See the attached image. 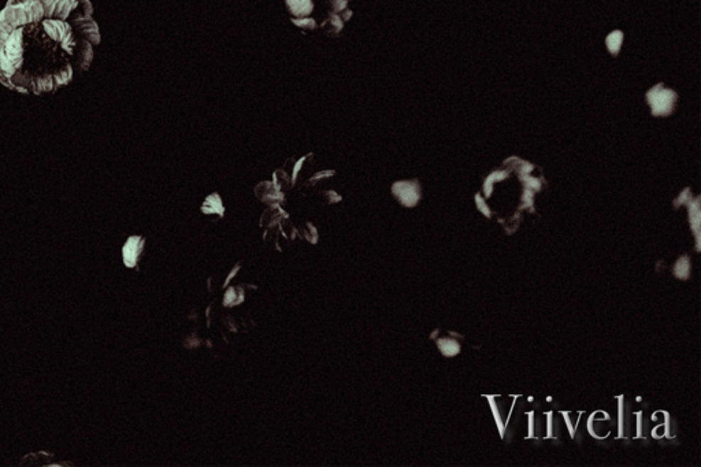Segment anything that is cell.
I'll return each instance as SVG.
<instances>
[{
	"label": "cell",
	"mask_w": 701,
	"mask_h": 467,
	"mask_svg": "<svg viewBox=\"0 0 701 467\" xmlns=\"http://www.w3.org/2000/svg\"><path fill=\"white\" fill-rule=\"evenodd\" d=\"M255 194L262 202L270 204H280L284 200V192L280 191L274 182H268V181L261 182L255 188Z\"/></svg>",
	"instance_id": "obj_6"
},
{
	"label": "cell",
	"mask_w": 701,
	"mask_h": 467,
	"mask_svg": "<svg viewBox=\"0 0 701 467\" xmlns=\"http://www.w3.org/2000/svg\"><path fill=\"white\" fill-rule=\"evenodd\" d=\"M351 0H285L286 10L290 21L302 31H314L313 17L317 7H325L330 16L342 17V20H351L352 10L349 9Z\"/></svg>",
	"instance_id": "obj_2"
},
{
	"label": "cell",
	"mask_w": 701,
	"mask_h": 467,
	"mask_svg": "<svg viewBox=\"0 0 701 467\" xmlns=\"http://www.w3.org/2000/svg\"><path fill=\"white\" fill-rule=\"evenodd\" d=\"M92 60H94V45L88 40L80 38L76 51H75V58H73L75 73L81 75V73L87 72L89 69Z\"/></svg>",
	"instance_id": "obj_4"
},
{
	"label": "cell",
	"mask_w": 701,
	"mask_h": 467,
	"mask_svg": "<svg viewBox=\"0 0 701 467\" xmlns=\"http://www.w3.org/2000/svg\"><path fill=\"white\" fill-rule=\"evenodd\" d=\"M302 234H303L304 238H305L307 241H310V243H314V244H315V243H317V240H318V232H317L315 226H313V225H311V224H308V222L304 225L303 229H302Z\"/></svg>",
	"instance_id": "obj_10"
},
{
	"label": "cell",
	"mask_w": 701,
	"mask_h": 467,
	"mask_svg": "<svg viewBox=\"0 0 701 467\" xmlns=\"http://www.w3.org/2000/svg\"><path fill=\"white\" fill-rule=\"evenodd\" d=\"M143 248H144V238L143 237H140V236L131 237L124 247L125 265L129 268H133L137 263L138 256L143 253Z\"/></svg>",
	"instance_id": "obj_7"
},
{
	"label": "cell",
	"mask_w": 701,
	"mask_h": 467,
	"mask_svg": "<svg viewBox=\"0 0 701 467\" xmlns=\"http://www.w3.org/2000/svg\"><path fill=\"white\" fill-rule=\"evenodd\" d=\"M656 100L659 101H653L652 104H655V111L658 113H662V111H668L670 110V106H671V100L668 98V94L664 92V94H658L656 97Z\"/></svg>",
	"instance_id": "obj_9"
},
{
	"label": "cell",
	"mask_w": 701,
	"mask_h": 467,
	"mask_svg": "<svg viewBox=\"0 0 701 467\" xmlns=\"http://www.w3.org/2000/svg\"><path fill=\"white\" fill-rule=\"evenodd\" d=\"M80 38L67 21L44 18L19 26L0 48V82L21 94L57 92L76 75Z\"/></svg>",
	"instance_id": "obj_1"
},
{
	"label": "cell",
	"mask_w": 701,
	"mask_h": 467,
	"mask_svg": "<svg viewBox=\"0 0 701 467\" xmlns=\"http://www.w3.org/2000/svg\"><path fill=\"white\" fill-rule=\"evenodd\" d=\"M392 192L398 202L407 207L415 206L419 200V187L417 181H401L392 187Z\"/></svg>",
	"instance_id": "obj_5"
},
{
	"label": "cell",
	"mask_w": 701,
	"mask_h": 467,
	"mask_svg": "<svg viewBox=\"0 0 701 467\" xmlns=\"http://www.w3.org/2000/svg\"><path fill=\"white\" fill-rule=\"evenodd\" d=\"M529 415H531V424H529V425H531V428L529 429H531V433H533V412H531Z\"/></svg>",
	"instance_id": "obj_12"
},
{
	"label": "cell",
	"mask_w": 701,
	"mask_h": 467,
	"mask_svg": "<svg viewBox=\"0 0 701 467\" xmlns=\"http://www.w3.org/2000/svg\"><path fill=\"white\" fill-rule=\"evenodd\" d=\"M202 211L205 214H218L219 216H222L225 209H224V204H222V200H221L219 195L218 194L210 195L202 206Z\"/></svg>",
	"instance_id": "obj_8"
},
{
	"label": "cell",
	"mask_w": 701,
	"mask_h": 467,
	"mask_svg": "<svg viewBox=\"0 0 701 467\" xmlns=\"http://www.w3.org/2000/svg\"><path fill=\"white\" fill-rule=\"evenodd\" d=\"M563 415H565V419H566V422H567V427H569V430L571 432V436H572V434H574V432H572V427H571V422L569 421L567 412H563Z\"/></svg>",
	"instance_id": "obj_11"
},
{
	"label": "cell",
	"mask_w": 701,
	"mask_h": 467,
	"mask_svg": "<svg viewBox=\"0 0 701 467\" xmlns=\"http://www.w3.org/2000/svg\"><path fill=\"white\" fill-rule=\"evenodd\" d=\"M41 20H44V7L40 0H9L0 11V48L13 31Z\"/></svg>",
	"instance_id": "obj_3"
}]
</instances>
